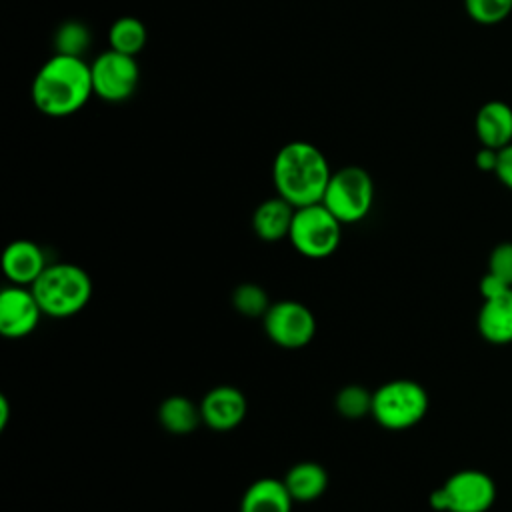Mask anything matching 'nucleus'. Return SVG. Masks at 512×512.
<instances>
[{"instance_id": "obj_1", "label": "nucleus", "mask_w": 512, "mask_h": 512, "mask_svg": "<svg viewBox=\"0 0 512 512\" xmlns=\"http://www.w3.org/2000/svg\"><path fill=\"white\" fill-rule=\"evenodd\" d=\"M94 94L90 64L80 56H50L32 80L34 106L52 118L78 112Z\"/></svg>"}, {"instance_id": "obj_2", "label": "nucleus", "mask_w": 512, "mask_h": 512, "mask_svg": "<svg viewBox=\"0 0 512 512\" xmlns=\"http://www.w3.org/2000/svg\"><path fill=\"white\" fill-rule=\"evenodd\" d=\"M330 174L332 170L320 148L302 140L284 144L272 162L274 188L294 208L322 202Z\"/></svg>"}, {"instance_id": "obj_3", "label": "nucleus", "mask_w": 512, "mask_h": 512, "mask_svg": "<svg viewBox=\"0 0 512 512\" xmlns=\"http://www.w3.org/2000/svg\"><path fill=\"white\" fill-rule=\"evenodd\" d=\"M30 288L50 318L76 316L86 308L94 290L88 272L72 262L48 264Z\"/></svg>"}, {"instance_id": "obj_4", "label": "nucleus", "mask_w": 512, "mask_h": 512, "mask_svg": "<svg viewBox=\"0 0 512 512\" xmlns=\"http://www.w3.org/2000/svg\"><path fill=\"white\" fill-rule=\"evenodd\" d=\"M428 392L422 384L410 378H394L372 392L370 416L386 430H408L426 416Z\"/></svg>"}, {"instance_id": "obj_5", "label": "nucleus", "mask_w": 512, "mask_h": 512, "mask_svg": "<svg viewBox=\"0 0 512 512\" xmlns=\"http://www.w3.org/2000/svg\"><path fill=\"white\" fill-rule=\"evenodd\" d=\"M288 240L300 256L322 260L338 250L342 222L322 202L300 206L294 210Z\"/></svg>"}, {"instance_id": "obj_6", "label": "nucleus", "mask_w": 512, "mask_h": 512, "mask_svg": "<svg viewBox=\"0 0 512 512\" xmlns=\"http://www.w3.org/2000/svg\"><path fill=\"white\" fill-rule=\"evenodd\" d=\"M374 202L372 176L360 166H344L330 174L322 204L342 222L354 224L368 216Z\"/></svg>"}, {"instance_id": "obj_7", "label": "nucleus", "mask_w": 512, "mask_h": 512, "mask_svg": "<svg viewBox=\"0 0 512 512\" xmlns=\"http://www.w3.org/2000/svg\"><path fill=\"white\" fill-rule=\"evenodd\" d=\"M494 500V480L476 468L454 472L430 494V506L436 512H488Z\"/></svg>"}, {"instance_id": "obj_8", "label": "nucleus", "mask_w": 512, "mask_h": 512, "mask_svg": "<svg viewBox=\"0 0 512 512\" xmlns=\"http://www.w3.org/2000/svg\"><path fill=\"white\" fill-rule=\"evenodd\" d=\"M262 324L266 336L286 350L308 346L316 334V318L312 310L298 300L272 302Z\"/></svg>"}, {"instance_id": "obj_9", "label": "nucleus", "mask_w": 512, "mask_h": 512, "mask_svg": "<svg viewBox=\"0 0 512 512\" xmlns=\"http://www.w3.org/2000/svg\"><path fill=\"white\" fill-rule=\"evenodd\" d=\"M92 88L94 94L106 102H124L128 100L140 80V68L134 56L106 50L92 64Z\"/></svg>"}, {"instance_id": "obj_10", "label": "nucleus", "mask_w": 512, "mask_h": 512, "mask_svg": "<svg viewBox=\"0 0 512 512\" xmlns=\"http://www.w3.org/2000/svg\"><path fill=\"white\" fill-rule=\"evenodd\" d=\"M42 308L30 286L10 284L0 292V334L4 338H24L32 334L42 318Z\"/></svg>"}, {"instance_id": "obj_11", "label": "nucleus", "mask_w": 512, "mask_h": 512, "mask_svg": "<svg viewBox=\"0 0 512 512\" xmlns=\"http://www.w3.org/2000/svg\"><path fill=\"white\" fill-rule=\"evenodd\" d=\"M246 410L248 402L242 390L226 384L210 388L200 400L202 422L216 432L238 428L246 416Z\"/></svg>"}, {"instance_id": "obj_12", "label": "nucleus", "mask_w": 512, "mask_h": 512, "mask_svg": "<svg viewBox=\"0 0 512 512\" xmlns=\"http://www.w3.org/2000/svg\"><path fill=\"white\" fill-rule=\"evenodd\" d=\"M46 266L42 248L32 240H12L2 252V272L10 284L32 286Z\"/></svg>"}, {"instance_id": "obj_13", "label": "nucleus", "mask_w": 512, "mask_h": 512, "mask_svg": "<svg viewBox=\"0 0 512 512\" xmlns=\"http://www.w3.org/2000/svg\"><path fill=\"white\" fill-rule=\"evenodd\" d=\"M474 130L482 146L500 150L512 144V108L502 100L482 104L474 118Z\"/></svg>"}, {"instance_id": "obj_14", "label": "nucleus", "mask_w": 512, "mask_h": 512, "mask_svg": "<svg viewBox=\"0 0 512 512\" xmlns=\"http://www.w3.org/2000/svg\"><path fill=\"white\" fill-rule=\"evenodd\" d=\"M480 336L496 346L512 342V290H506L494 298H486L478 312Z\"/></svg>"}, {"instance_id": "obj_15", "label": "nucleus", "mask_w": 512, "mask_h": 512, "mask_svg": "<svg viewBox=\"0 0 512 512\" xmlns=\"http://www.w3.org/2000/svg\"><path fill=\"white\" fill-rule=\"evenodd\" d=\"M294 210L296 208L278 194L260 202L252 214L254 234L264 242H278L288 238Z\"/></svg>"}, {"instance_id": "obj_16", "label": "nucleus", "mask_w": 512, "mask_h": 512, "mask_svg": "<svg viewBox=\"0 0 512 512\" xmlns=\"http://www.w3.org/2000/svg\"><path fill=\"white\" fill-rule=\"evenodd\" d=\"M294 500L278 478H258L242 494L240 512H292Z\"/></svg>"}, {"instance_id": "obj_17", "label": "nucleus", "mask_w": 512, "mask_h": 512, "mask_svg": "<svg viewBox=\"0 0 512 512\" xmlns=\"http://www.w3.org/2000/svg\"><path fill=\"white\" fill-rule=\"evenodd\" d=\"M282 480L294 502H314L328 488L326 468L312 460L296 462L286 470Z\"/></svg>"}, {"instance_id": "obj_18", "label": "nucleus", "mask_w": 512, "mask_h": 512, "mask_svg": "<svg viewBox=\"0 0 512 512\" xmlns=\"http://www.w3.org/2000/svg\"><path fill=\"white\" fill-rule=\"evenodd\" d=\"M158 422L166 432L176 436L190 434L204 424L200 404L182 394H172L162 400L158 406Z\"/></svg>"}, {"instance_id": "obj_19", "label": "nucleus", "mask_w": 512, "mask_h": 512, "mask_svg": "<svg viewBox=\"0 0 512 512\" xmlns=\"http://www.w3.org/2000/svg\"><path fill=\"white\" fill-rule=\"evenodd\" d=\"M146 38L148 32L144 22L134 16L118 18L108 30L110 48L128 56H136L146 46Z\"/></svg>"}, {"instance_id": "obj_20", "label": "nucleus", "mask_w": 512, "mask_h": 512, "mask_svg": "<svg viewBox=\"0 0 512 512\" xmlns=\"http://www.w3.org/2000/svg\"><path fill=\"white\" fill-rule=\"evenodd\" d=\"M90 30L86 24L78 20H68L58 26L54 34V48L56 54H68V56H80L88 50L90 46Z\"/></svg>"}, {"instance_id": "obj_21", "label": "nucleus", "mask_w": 512, "mask_h": 512, "mask_svg": "<svg viewBox=\"0 0 512 512\" xmlns=\"http://www.w3.org/2000/svg\"><path fill=\"white\" fill-rule=\"evenodd\" d=\"M270 304L272 302H270L266 290L252 282H244V284L236 286V290L232 292L234 310L246 318H264Z\"/></svg>"}, {"instance_id": "obj_22", "label": "nucleus", "mask_w": 512, "mask_h": 512, "mask_svg": "<svg viewBox=\"0 0 512 512\" xmlns=\"http://www.w3.org/2000/svg\"><path fill=\"white\" fill-rule=\"evenodd\" d=\"M334 406H336V412L340 416L350 418V420H358V418L370 414V410H372V392L366 390L360 384H348V386L338 390V394L334 398Z\"/></svg>"}, {"instance_id": "obj_23", "label": "nucleus", "mask_w": 512, "mask_h": 512, "mask_svg": "<svg viewBox=\"0 0 512 512\" xmlns=\"http://www.w3.org/2000/svg\"><path fill=\"white\" fill-rule=\"evenodd\" d=\"M468 16L484 26L506 20L512 12V0H464Z\"/></svg>"}, {"instance_id": "obj_24", "label": "nucleus", "mask_w": 512, "mask_h": 512, "mask_svg": "<svg viewBox=\"0 0 512 512\" xmlns=\"http://www.w3.org/2000/svg\"><path fill=\"white\" fill-rule=\"evenodd\" d=\"M488 272L512 286V242H500L488 256Z\"/></svg>"}, {"instance_id": "obj_25", "label": "nucleus", "mask_w": 512, "mask_h": 512, "mask_svg": "<svg viewBox=\"0 0 512 512\" xmlns=\"http://www.w3.org/2000/svg\"><path fill=\"white\" fill-rule=\"evenodd\" d=\"M496 178L512 190V144L498 150V164H496Z\"/></svg>"}, {"instance_id": "obj_26", "label": "nucleus", "mask_w": 512, "mask_h": 512, "mask_svg": "<svg viewBox=\"0 0 512 512\" xmlns=\"http://www.w3.org/2000/svg\"><path fill=\"white\" fill-rule=\"evenodd\" d=\"M506 290H512V286H508V284L502 282L500 278L492 276L490 272H486V274L482 276V280H480V294H482V300L494 298V296H498V294H502V292H506Z\"/></svg>"}, {"instance_id": "obj_27", "label": "nucleus", "mask_w": 512, "mask_h": 512, "mask_svg": "<svg viewBox=\"0 0 512 512\" xmlns=\"http://www.w3.org/2000/svg\"><path fill=\"white\" fill-rule=\"evenodd\" d=\"M476 166L482 170V172H496V164H498V150L494 148H488V146H482L478 152H476Z\"/></svg>"}, {"instance_id": "obj_28", "label": "nucleus", "mask_w": 512, "mask_h": 512, "mask_svg": "<svg viewBox=\"0 0 512 512\" xmlns=\"http://www.w3.org/2000/svg\"><path fill=\"white\" fill-rule=\"evenodd\" d=\"M8 416H10V404H8V398L2 394L0 396V430L8 426Z\"/></svg>"}]
</instances>
